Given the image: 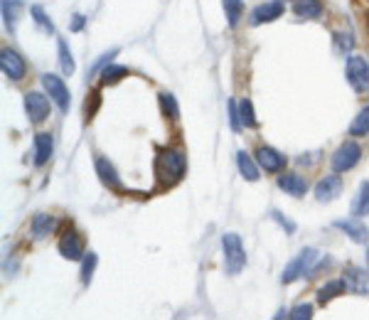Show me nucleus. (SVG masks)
<instances>
[{
	"label": "nucleus",
	"instance_id": "obj_37",
	"mask_svg": "<svg viewBox=\"0 0 369 320\" xmlns=\"http://www.w3.org/2000/svg\"><path fill=\"white\" fill-rule=\"evenodd\" d=\"M226 109H229V123H231V128H234V131L244 128V123H241V116H239V104H236L234 99H229Z\"/></svg>",
	"mask_w": 369,
	"mask_h": 320
},
{
	"label": "nucleus",
	"instance_id": "obj_39",
	"mask_svg": "<svg viewBox=\"0 0 369 320\" xmlns=\"http://www.w3.org/2000/svg\"><path fill=\"white\" fill-rule=\"evenodd\" d=\"M367 264H369V246H367Z\"/></svg>",
	"mask_w": 369,
	"mask_h": 320
},
{
	"label": "nucleus",
	"instance_id": "obj_22",
	"mask_svg": "<svg viewBox=\"0 0 369 320\" xmlns=\"http://www.w3.org/2000/svg\"><path fill=\"white\" fill-rule=\"evenodd\" d=\"M369 214V180H365L357 190L355 200H352V217L362 219Z\"/></svg>",
	"mask_w": 369,
	"mask_h": 320
},
{
	"label": "nucleus",
	"instance_id": "obj_29",
	"mask_svg": "<svg viewBox=\"0 0 369 320\" xmlns=\"http://www.w3.org/2000/svg\"><path fill=\"white\" fill-rule=\"evenodd\" d=\"M30 15H33L35 25L42 30V33L55 35V23L50 20V15L45 13V8H42V5H33V8H30Z\"/></svg>",
	"mask_w": 369,
	"mask_h": 320
},
{
	"label": "nucleus",
	"instance_id": "obj_23",
	"mask_svg": "<svg viewBox=\"0 0 369 320\" xmlns=\"http://www.w3.org/2000/svg\"><path fill=\"white\" fill-rule=\"evenodd\" d=\"M158 104H160L163 116H167L170 121L180 118V106H177V99L172 96L170 92H160V94H158Z\"/></svg>",
	"mask_w": 369,
	"mask_h": 320
},
{
	"label": "nucleus",
	"instance_id": "obj_27",
	"mask_svg": "<svg viewBox=\"0 0 369 320\" xmlns=\"http://www.w3.org/2000/svg\"><path fill=\"white\" fill-rule=\"evenodd\" d=\"M57 50H60V67H62V72H65L67 77H72L74 70H77V65H74V57H72L70 45H67V42L60 38V40H57Z\"/></svg>",
	"mask_w": 369,
	"mask_h": 320
},
{
	"label": "nucleus",
	"instance_id": "obj_16",
	"mask_svg": "<svg viewBox=\"0 0 369 320\" xmlns=\"http://www.w3.org/2000/svg\"><path fill=\"white\" fill-rule=\"evenodd\" d=\"M332 227L340 229V232H345L347 237H350L352 241H357V244H365V241L369 239L367 224L360 222L357 217H352V219H335V222H332Z\"/></svg>",
	"mask_w": 369,
	"mask_h": 320
},
{
	"label": "nucleus",
	"instance_id": "obj_1",
	"mask_svg": "<svg viewBox=\"0 0 369 320\" xmlns=\"http://www.w3.org/2000/svg\"><path fill=\"white\" fill-rule=\"evenodd\" d=\"M187 170V158L182 150L175 148H158L155 155V180L160 187H172L184 177Z\"/></svg>",
	"mask_w": 369,
	"mask_h": 320
},
{
	"label": "nucleus",
	"instance_id": "obj_13",
	"mask_svg": "<svg viewBox=\"0 0 369 320\" xmlns=\"http://www.w3.org/2000/svg\"><path fill=\"white\" fill-rule=\"evenodd\" d=\"M342 279L347 283V291L357 293V296H369V271L367 269H362V266H347Z\"/></svg>",
	"mask_w": 369,
	"mask_h": 320
},
{
	"label": "nucleus",
	"instance_id": "obj_20",
	"mask_svg": "<svg viewBox=\"0 0 369 320\" xmlns=\"http://www.w3.org/2000/svg\"><path fill=\"white\" fill-rule=\"evenodd\" d=\"M236 167H239L241 177L249 182H256L258 177H261V167H258L256 158H251L246 150H239V153H236Z\"/></svg>",
	"mask_w": 369,
	"mask_h": 320
},
{
	"label": "nucleus",
	"instance_id": "obj_14",
	"mask_svg": "<svg viewBox=\"0 0 369 320\" xmlns=\"http://www.w3.org/2000/svg\"><path fill=\"white\" fill-rule=\"evenodd\" d=\"M278 187L291 197H303L305 192H308V180H305V175H300V172L283 170L281 175H278Z\"/></svg>",
	"mask_w": 369,
	"mask_h": 320
},
{
	"label": "nucleus",
	"instance_id": "obj_6",
	"mask_svg": "<svg viewBox=\"0 0 369 320\" xmlns=\"http://www.w3.org/2000/svg\"><path fill=\"white\" fill-rule=\"evenodd\" d=\"M42 87H45L47 96H50L52 101L57 104V109H60L62 114L70 111L72 94H70V89H67V84L62 82V77H57V75H42Z\"/></svg>",
	"mask_w": 369,
	"mask_h": 320
},
{
	"label": "nucleus",
	"instance_id": "obj_21",
	"mask_svg": "<svg viewBox=\"0 0 369 320\" xmlns=\"http://www.w3.org/2000/svg\"><path fill=\"white\" fill-rule=\"evenodd\" d=\"M347 291V283L345 279H335V281H328L325 286L318 288V303L320 306H328V303L332 301V298L342 296V293Z\"/></svg>",
	"mask_w": 369,
	"mask_h": 320
},
{
	"label": "nucleus",
	"instance_id": "obj_35",
	"mask_svg": "<svg viewBox=\"0 0 369 320\" xmlns=\"http://www.w3.org/2000/svg\"><path fill=\"white\" fill-rule=\"evenodd\" d=\"M116 55H119V50H111V52H106V55L99 57V60L92 65V70H89V79H92V77H97L99 72L104 70V67H109V65H111V60H114Z\"/></svg>",
	"mask_w": 369,
	"mask_h": 320
},
{
	"label": "nucleus",
	"instance_id": "obj_17",
	"mask_svg": "<svg viewBox=\"0 0 369 320\" xmlns=\"http://www.w3.org/2000/svg\"><path fill=\"white\" fill-rule=\"evenodd\" d=\"M55 229H57V217H55V214L40 212V214H35L33 222H30V232H33L35 241L47 239L50 234H55Z\"/></svg>",
	"mask_w": 369,
	"mask_h": 320
},
{
	"label": "nucleus",
	"instance_id": "obj_5",
	"mask_svg": "<svg viewBox=\"0 0 369 320\" xmlns=\"http://www.w3.org/2000/svg\"><path fill=\"white\" fill-rule=\"evenodd\" d=\"M360 160H362V145L355 143V140H345V143L332 153L330 165L335 172H347V170H352Z\"/></svg>",
	"mask_w": 369,
	"mask_h": 320
},
{
	"label": "nucleus",
	"instance_id": "obj_18",
	"mask_svg": "<svg viewBox=\"0 0 369 320\" xmlns=\"http://www.w3.org/2000/svg\"><path fill=\"white\" fill-rule=\"evenodd\" d=\"M293 13L303 20H320L325 13V3L323 0H295Z\"/></svg>",
	"mask_w": 369,
	"mask_h": 320
},
{
	"label": "nucleus",
	"instance_id": "obj_30",
	"mask_svg": "<svg viewBox=\"0 0 369 320\" xmlns=\"http://www.w3.org/2000/svg\"><path fill=\"white\" fill-rule=\"evenodd\" d=\"M332 42H335V52L340 57H350L352 50H355V38H352V33H335L332 35Z\"/></svg>",
	"mask_w": 369,
	"mask_h": 320
},
{
	"label": "nucleus",
	"instance_id": "obj_25",
	"mask_svg": "<svg viewBox=\"0 0 369 320\" xmlns=\"http://www.w3.org/2000/svg\"><path fill=\"white\" fill-rule=\"evenodd\" d=\"M221 5H224V15L229 28H236L239 20L244 18V0H221Z\"/></svg>",
	"mask_w": 369,
	"mask_h": 320
},
{
	"label": "nucleus",
	"instance_id": "obj_11",
	"mask_svg": "<svg viewBox=\"0 0 369 320\" xmlns=\"http://www.w3.org/2000/svg\"><path fill=\"white\" fill-rule=\"evenodd\" d=\"M286 13V5L281 3V0H266V3L256 5L254 10H251V25H263V23H273V20H278L281 15Z\"/></svg>",
	"mask_w": 369,
	"mask_h": 320
},
{
	"label": "nucleus",
	"instance_id": "obj_38",
	"mask_svg": "<svg viewBox=\"0 0 369 320\" xmlns=\"http://www.w3.org/2000/svg\"><path fill=\"white\" fill-rule=\"evenodd\" d=\"M84 25H87V18H84L82 13H77V15H74V18H72L70 30H72V33H82V30H84Z\"/></svg>",
	"mask_w": 369,
	"mask_h": 320
},
{
	"label": "nucleus",
	"instance_id": "obj_12",
	"mask_svg": "<svg viewBox=\"0 0 369 320\" xmlns=\"http://www.w3.org/2000/svg\"><path fill=\"white\" fill-rule=\"evenodd\" d=\"M340 192H342V177L332 170V175H325L323 180H318V185H315V200L332 202L340 197Z\"/></svg>",
	"mask_w": 369,
	"mask_h": 320
},
{
	"label": "nucleus",
	"instance_id": "obj_28",
	"mask_svg": "<svg viewBox=\"0 0 369 320\" xmlns=\"http://www.w3.org/2000/svg\"><path fill=\"white\" fill-rule=\"evenodd\" d=\"M123 77H128V70L121 65H109L101 70V84L104 87H114V84H119Z\"/></svg>",
	"mask_w": 369,
	"mask_h": 320
},
{
	"label": "nucleus",
	"instance_id": "obj_10",
	"mask_svg": "<svg viewBox=\"0 0 369 320\" xmlns=\"http://www.w3.org/2000/svg\"><path fill=\"white\" fill-rule=\"evenodd\" d=\"M256 162H258V167L266 172H283L286 170V155L278 153V150L271 148V145H258Z\"/></svg>",
	"mask_w": 369,
	"mask_h": 320
},
{
	"label": "nucleus",
	"instance_id": "obj_34",
	"mask_svg": "<svg viewBox=\"0 0 369 320\" xmlns=\"http://www.w3.org/2000/svg\"><path fill=\"white\" fill-rule=\"evenodd\" d=\"M271 219H273V222H276L278 227H281L286 234H295V229H298V227H295V222H293V219H288L286 214H283V212H278V209H271Z\"/></svg>",
	"mask_w": 369,
	"mask_h": 320
},
{
	"label": "nucleus",
	"instance_id": "obj_32",
	"mask_svg": "<svg viewBox=\"0 0 369 320\" xmlns=\"http://www.w3.org/2000/svg\"><path fill=\"white\" fill-rule=\"evenodd\" d=\"M97 264H99V256L94 251H87V256L82 259V283L89 286L94 279V271H97Z\"/></svg>",
	"mask_w": 369,
	"mask_h": 320
},
{
	"label": "nucleus",
	"instance_id": "obj_19",
	"mask_svg": "<svg viewBox=\"0 0 369 320\" xmlns=\"http://www.w3.org/2000/svg\"><path fill=\"white\" fill-rule=\"evenodd\" d=\"M52 150H55V140H52V133H37L35 136V165L42 167L47 165L52 158Z\"/></svg>",
	"mask_w": 369,
	"mask_h": 320
},
{
	"label": "nucleus",
	"instance_id": "obj_4",
	"mask_svg": "<svg viewBox=\"0 0 369 320\" xmlns=\"http://www.w3.org/2000/svg\"><path fill=\"white\" fill-rule=\"evenodd\" d=\"M347 84L355 89V94L369 92V62L362 55H350L345 62Z\"/></svg>",
	"mask_w": 369,
	"mask_h": 320
},
{
	"label": "nucleus",
	"instance_id": "obj_3",
	"mask_svg": "<svg viewBox=\"0 0 369 320\" xmlns=\"http://www.w3.org/2000/svg\"><path fill=\"white\" fill-rule=\"evenodd\" d=\"M318 259H320V254L315 249H310V246H308V249H303L293 261H288V266L283 269L281 281L283 283H295L298 279H303V276H308V279H310V274H313Z\"/></svg>",
	"mask_w": 369,
	"mask_h": 320
},
{
	"label": "nucleus",
	"instance_id": "obj_15",
	"mask_svg": "<svg viewBox=\"0 0 369 320\" xmlns=\"http://www.w3.org/2000/svg\"><path fill=\"white\" fill-rule=\"evenodd\" d=\"M97 175H99V180H101V185L109 187V190H114V192L123 190V182H121L119 172H116L114 162L109 158H101V155L97 158Z\"/></svg>",
	"mask_w": 369,
	"mask_h": 320
},
{
	"label": "nucleus",
	"instance_id": "obj_9",
	"mask_svg": "<svg viewBox=\"0 0 369 320\" xmlns=\"http://www.w3.org/2000/svg\"><path fill=\"white\" fill-rule=\"evenodd\" d=\"M50 101L42 92H28L25 94V111H28L30 123H42L50 116Z\"/></svg>",
	"mask_w": 369,
	"mask_h": 320
},
{
	"label": "nucleus",
	"instance_id": "obj_8",
	"mask_svg": "<svg viewBox=\"0 0 369 320\" xmlns=\"http://www.w3.org/2000/svg\"><path fill=\"white\" fill-rule=\"evenodd\" d=\"M0 70H3V75L8 77L10 82H20L28 75L25 60L15 50H10V47H3V52H0Z\"/></svg>",
	"mask_w": 369,
	"mask_h": 320
},
{
	"label": "nucleus",
	"instance_id": "obj_31",
	"mask_svg": "<svg viewBox=\"0 0 369 320\" xmlns=\"http://www.w3.org/2000/svg\"><path fill=\"white\" fill-rule=\"evenodd\" d=\"M239 116H241V123H244V128H256L258 121L254 116V104H251V99H241L239 101Z\"/></svg>",
	"mask_w": 369,
	"mask_h": 320
},
{
	"label": "nucleus",
	"instance_id": "obj_2",
	"mask_svg": "<svg viewBox=\"0 0 369 320\" xmlns=\"http://www.w3.org/2000/svg\"><path fill=\"white\" fill-rule=\"evenodd\" d=\"M221 251H224V269L229 276H236L246 266V249L244 241L236 232H226L221 237Z\"/></svg>",
	"mask_w": 369,
	"mask_h": 320
},
{
	"label": "nucleus",
	"instance_id": "obj_7",
	"mask_svg": "<svg viewBox=\"0 0 369 320\" xmlns=\"http://www.w3.org/2000/svg\"><path fill=\"white\" fill-rule=\"evenodd\" d=\"M57 249H60V254L65 256V259H70V261H82L84 256H87L82 234H79L74 227H70L65 234H62L60 241H57Z\"/></svg>",
	"mask_w": 369,
	"mask_h": 320
},
{
	"label": "nucleus",
	"instance_id": "obj_24",
	"mask_svg": "<svg viewBox=\"0 0 369 320\" xmlns=\"http://www.w3.org/2000/svg\"><path fill=\"white\" fill-rule=\"evenodd\" d=\"M20 8H23L20 0H3V23H5V28H8L10 33H15V28H18Z\"/></svg>",
	"mask_w": 369,
	"mask_h": 320
},
{
	"label": "nucleus",
	"instance_id": "obj_26",
	"mask_svg": "<svg viewBox=\"0 0 369 320\" xmlns=\"http://www.w3.org/2000/svg\"><path fill=\"white\" fill-rule=\"evenodd\" d=\"M350 136L352 138H362V136H369V106L362 109L355 116V121L350 123Z\"/></svg>",
	"mask_w": 369,
	"mask_h": 320
},
{
	"label": "nucleus",
	"instance_id": "obj_33",
	"mask_svg": "<svg viewBox=\"0 0 369 320\" xmlns=\"http://www.w3.org/2000/svg\"><path fill=\"white\" fill-rule=\"evenodd\" d=\"M99 106H101V94L99 92H92L87 99V104H84V116H87V121H92L94 116H97Z\"/></svg>",
	"mask_w": 369,
	"mask_h": 320
},
{
	"label": "nucleus",
	"instance_id": "obj_36",
	"mask_svg": "<svg viewBox=\"0 0 369 320\" xmlns=\"http://www.w3.org/2000/svg\"><path fill=\"white\" fill-rule=\"evenodd\" d=\"M288 318H293V320H310V318H313V306H310V303H298V306H295L293 311L288 313Z\"/></svg>",
	"mask_w": 369,
	"mask_h": 320
}]
</instances>
